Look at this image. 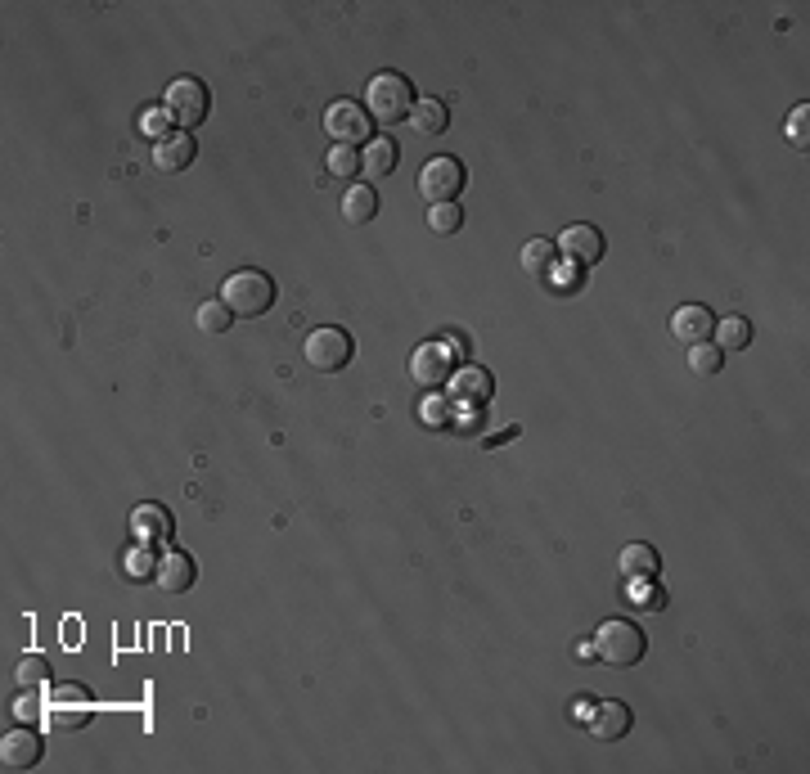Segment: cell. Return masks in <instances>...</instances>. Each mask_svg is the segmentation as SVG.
<instances>
[{
    "label": "cell",
    "instance_id": "e575fe53",
    "mask_svg": "<svg viewBox=\"0 0 810 774\" xmlns=\"http://www.w3.org/2000/svg\"><path fill=\"white\" fill-rule=\"evenodd\" d=\"M572 725H590V716H594V698H572Z\"/></svg>",
    "mask_w": 810,
    "mask_h": 774
},
{
    "label": "cell",
    "instance_id": "ffe728a7",
    "mask_svg": "<svg viewBox=\"0 0 810 774\" xmlns=\"http://www.w3.org/2000/svg\"><path fill=\"white\" fill-rule=\"evenodd\" d=\"M410 126L414 135H423V140H432V135H441L450 126V108L441 104V99H419L410 113Z\"/></svg>",
    "mask_w": 810,
    "mask_h": 774
},
{
    "label": "cell",
    "instance_id": "8992f818",
    "mask_svg": "<svg viewBox=\"0 0 810 774\" xmlns=\"http://www.w3.org/2000/svg\"><path fill=\"white\" fill-rule=\"evenodd\" d=\"M464 185H468V171H464V162L459 158H428L423 162V171H419V194L428 198L432 207L455 203V198L464 194Z\"/></svg>",
    "mask_w": 810,
    "mask_h": 774
},
{
    "label": "cell",
    "instance_id": "6da1fadb",
    "mask_svg": "<svg viewBox=\"0 0 810 774\" xmlns=\"http://www.w3.org/2000/svg\"><path fill=\"white\" fill-rule=\"evenodd\" d=\"M275 279L266 270H234L221 284V302L234 311V320H261L275 306Z\"/></svg>",
    "mask_w": 810,
    "mask_h": 774
},
{
    "label": "cell",
    "instance_id": "d6a6232c",
    "mask_svg": "<svg viewBox=\"0 0 810 774\" xmlns=\"http://www.w3.org/2000/svg\"><path fill=\"white\" fill-rule=\"evenodd\" d=\"M14 716L23 720V725H36V720L45 716V711H41V698H36V689H23V698L14 702Z\"/></svg>",
    "mask_w": 810,
    "mask_h": 774
},
{
    "label": "cell",
    "instance_id": "30bf717a",
    "mask_svg": "<svg viewBox=\"0 0 810 774\" xmlns=\"http://www.w3.org/2000/svg\"><path fill=\"white\" fill-rule=\"evenodd\" d=\"M41 756H45V743L32 725L9 729V734L0 738V765H5V770H36Z\"/></svg>",
    "mask_w": 810,
    "mask_h": 774
},
{
    "label": "cell",
    "instance_id": "ba28073f",
    "mask_svg": "<svg viewBox=\"0 0 810 774\" xmlns=\"http://www.w3.org/2000/svg\"><path fill=\"white\" fill-rule=\"evenodd\" d=\"M410 378L419 387H446L450 378H455V351L446 347V342H419L410 356Z\"/></svg>",
    "mask_w": 810,
    "mask_h": 774
},
{
    "label": "cell",
    "instance_id": "4fadbf2b",
    "mask_svg": "<svg viewBox=\"0 0 810 774\" xmlns=\"http://www.w3.org/2000/svg\"><path fill=\"white\" fill-rule=\"evenodd\" d=\"M198 153V140L189 131H171L167 140H153V167L158 171H189Z\"/></svg>",
    "mask_w": 810,
    "mask_h": 774
},
{
    "label": "cell",
    "instance_id": "4316f807",
    "mask_svg": "<svg viewBox=\"0 0 810 774\" xmlns=\"http://www.w3.org/2000/svg\"><path fill=\"white\" fill-rule=\"evenodd\" d=\"M428 230H437V234H459V230H464V207H459V203H437V207H428Z\"/></svg>",
    "mask_w": 810,
    "mask_h": 774
},
{
    "label": "cell",
    "instance_id": "cb8c5ba5",
    "mask_svg": "<svg viewBox=\"0 0 810 774\" xmlns=\"http://www.w3.org/2000/svg\"><path fill=\"white\" fill-rule=\"evenodd\" d=\"M122 572H126V581H153V576H158V558H153V545L135 540V545L122 554Z\"/></svg>",
    "mask_w": 810,
    "mask_h": 774
},
{
    "label": "cell",
    "instance_id": "836d02e7",
    "mask_svg": "<svg viewBox=\"0 0 810 774\" xmlns=\"http://www.w3.org/2000/svg\"><path fill=\"white\" fill-rule=\"evenodd\" d=\"M167 122H171V113H167V108H162V113H144L140 117V126H144V131H149V135H158V140H167Z\"/></svg>",
    "mask_w": 810,
    "mask_h": 774
},
{
    "label": "cell",
    "instance_id": "ac0fdd59",
    "mask_svg": "<svg viewBox=\"0 0 810 774\" xmlns=\"http://www.w3.org/2000/svg\"><path fill=\"white\" fill-rule=\"evenodd\" d=\"M522 270H527L531 279H540V284H549V275L558 270V248L549 239H527V248H522Z\"/></svg>",
    "mask_w": 810,
    "mask_h": 774
},
{
    "label": "cell",
    "instance_id": "52a82bcc",
    "mask_svg": "<svg viewBox=\"0 0 810 774\" xmlns=\"http://www.w3.org/2000/svg\"><path fill=\"white\" fill-rule=\"evenodd\" d=\"M324 131L333 135V144H347V149L374 140L369 113H365V104H356V99H333L329 113H324Z\"/></svg>",
    "mask_w": 810,
    "mask_h": 774
},
{
    "label": "cell",
    "instance_id": "5bb4252c",
    "mask_svg": "<svg viewBox=\"0 0 810 774\" xmlns=\"http://www.w3.org/2000/svg\"><path fill=\"white\" fill-rule=\"evenodd\" d=\"M711 329H716V315H711L707 306H698V302L680 306V311L671 315V333L684 342V347H698V342H707Z\"/></svg>",
    "mask_w": 810,
    "mask_h": 774
},
{
    "label": "cell",
    "instance_id": "9a60e30c",
    "mask_svg": "<svg viewBox=\"0 0 810 774\" xmlns=\"http://www.w3.org/2000/svg\"><path fill=\"white\" fill-rule=\"evenodd\" d=\"M617 567H621V576L635 581V585L639 581H657V572H662V554H657L653 545H644V540H635V545L621 549Z\"/></svg>",
    "mask_w": 810,
    "mask_h": 774
},
{
    "label": "cell",
    "instance_id": "9c48e42d",
    "mask_svg": "<svg viewBox=\"0 0 810 774\" xmlns=\"http://www.w3.org/2000/svg\"><path fill=\"white\" fill-rule=\"evenodd\" d=\"M554 248L563 252L567 261H572L576 270H585V266H594V261H603V252H608V239H603V230L599 225H585V221H576V225H567L563 234L554 239Z\"/></svg>",
    "mask_w": 810,
    "mask_h": 774
},
{
    "label": "cell",
    "instance_id": "7c38bea8",
    "mask_svg": "<svg viewBox=\"0 0 810 774\" xmlns=\"http://www.w3.org/2000/svg\"><path fill=\"white\" fill-rule=\"evenodd\" d=\"M153 581H158L167 594H185L189 585L198 581V563L185 554V549H167V554L158 558V576H153Z\"/></svg>",
    "mask_w": 810,
    "mask_h": 774
},
{
    "label": "cell",
    "instance_id": "277c9868",
    "mask_svg": "<svg viewBox=\"0 0 810 774\" xmlns=\"http://www.w3.org/2000/svg\"><path fill=\"white\" fill-rule=\"evenodd\" d=\"M594 653H599L608 666H635V662H644L648 639L635 621L612 617V621H603L599 635H594Z\"/></svg>",
    "mask_w": 810,
    "mask_h": 774
},
{
    "label": "cell",
    "instance_id": "3957f363",
    "mask_svg": "<svg viewBox=\"0 0 810 774\" xmlns=\"http://www.w3.org/2000/svg\"><path fill=\"white\" fill-rule=\"evenodd\" d=\"M162 108L171 113V122H176L180 131L194 135L198 126L207 122V113H212V90H207L198 77H176L167 86V95H162Z\"/></svg>",
    "mask_w": 810,
    "mask_h": 774
},
{
    "label": "cell",
    "instance_id": "d4e9b609",
    "mask_svg": "<svg viewBox=\"0 0 810 774\" xmlns=\"http://www.w3.org/2000/svg\"><path fill=\"white\" fill-rule=\"evenodd\" d=\"M50 662H45L41 653H27V657H18V684L23 689H45L50 684Z\"/></svg>",
    "mask_w": 810,
    "mask_h": 774
},
{
    "label": "cell",
    "instance_id": "603a6c76",
    "mask_svg": "<svg viewBox=\"0 0 810 774\" xmlns=\"http://www.w3.org/2000/svg\"><path fill=\"white\" fill-rule=\"evenodd\" d=\"M45 720H50V729L72 734V729H86L90 720H95V711H90V702H54V707L45 711Z\"/></svg>",
    "mask_w": 810,
    "mask_h": 774
},
{
    "label": "cell",
    "instance_id": "8d00e7d4",
    "mask_svg": "<svg viewBox=\"0 0 810 774\" xmlns=\"http://www.w3.org/2000/svg\"><path fill=\"white\" fill-rule=\"evenodd\" d=\"M572 653H576V657H581V662H590V657H599V653H594V639H581V644H576V648H572Z\"/></svg>",
    "mask_w": 810,
    "mask_h": 774
},
{
    "label": "cell",
    "instance_id": "d6986e66",
    "mask_svg": "<svg viewBox=\"0 0 810 774\" xmlns=\"http://www.w3.org/2000/svg\"><path fill=\"white\" fill-rule=\"evenodd\" d=\"M455 392L464 396V401H473V405H482V401H491V392H495V378H491V369H482V365H464L455 378Z\"/></svg>",
    "mask_w": 810,
    "mask_h": 774
},
{
    "label": "cell",
    "instance_id": "1f68e13d",
    "mask_svg": "<svg viewBox=\"0 0 810 774\" xmlns=\"http://www.w3.org/2000/svg\"><path fill=\"white\" fill-rule=\"evenodd\" d=\"M45 698H50V707L54 702H90V693L81 689V684H45Z\"/></svg>",
    "mask_w": 810,
    "mask_h": 774
},
{
    "label": "cell",
    "instance_id": "8fae6325",
    "mask_svg": "<svg viewBox=\"0 0 810 774\" xmlns=\"http://www.w3.org/2000/svg\"><path fill=\"white\" fill-rule=\"evenodd\" d=\"M131 531H135V540L153 545V540H167L171 531H176V518H171V509H167V504H158V500L135 504V513H131Z\"/></svg>",
    "mask_w": 810,
    "mask_h": 774
},
{
    "label": "cell",
    "instance_id": "4dcf8cb0",
    "mask_svg": "<svg viewBox=\"0 0 810 774\" xmlns=\"http://www.w3.org/2000/svg\"><path fill=\"white\" fill-rule=\"evenodd\" d=\"M635 608H644V612H662V608H666V590H662L657 581H639Z\"/></svg>",
    "mask_w": 810,
    "mask_h": 774
},
{
    "label": "cell",
    "instance_id": "2e32d148",
    "mask_svg": "<svg viewBox=\"0 0 810 774\" xmlns=\"http://www.w3.org/2000/svg\"><path fill=\"white\" fill-rule=\"evenodd\" d=\"M630 707L626 702H594V716H590V734L599 738V743H617V738H626L630 729Z\"/></svg>",
    "mask_w": 810,
    "mask_h": 774
},
{
    "label": "cell",
    "instance_id": "7a4b0ae2",
    "mask_svg": "<svg viewBox=\"0 0 810 774\" xmlns=\"http://www.w3.org/2000/svg\"><path fill=\"white\" fill-rule=\"evenodd\" d=\"M365 113L374 117V122H383V126H396V122H405V117L414 113V86H410V77L405 72H374L369 77V86H365Z\"/></svg>",
    "mask_w": 810,
    "mask_h": 774
},
{
    "label": "cell",
    "instance_id": "5b68a950",
    "mask_svg": "<svg viewBox=\"0 0 810 774\" xmlns=\"http://www.w3.org/2000/svg\"><path fill=\"white\" fill-rule=\"evenodd\" d=\"M302 356H306V365L320 369V374H338V369L351 365V356H356V342H351V333L338 329V324H320V329L306 333Z\"/></svg>",
    "mask_w": 810,
    "mask_h": 774
},
{
    "label": "cell",
    "instance_id": "83f0119b",
    "mask_svg": "<svg viewBox=\"0 0 810 774\" xmlns=\"http://www.w3.org/2000/svg\"><path fill=\"white\" fill-rule=\"evenodd\" d=\"M720 365H725V351H720V347H711V342L689 347V369H693V374L711 378V374H720Z\"/></svg>",
    "mask_w": 810,
    "mask_h": 774
},
{
    "label": "cell",
    "instance_id": "7402d4cb",
    "mask_svg": "<svg viewBox=\"0 0 810 774\" xmlns=\"http://www.w3.org/2000/svg\"><path fill=\"white\" fill-rule=\"evenodd\" d=\"M716 347L720 351H747L752 347V320L747 315H725V320H716Z\"/></svg>",
    "mask_w": 810,
    "mask_h": 774
},
{
    "label": "cell",
    "instance_id": "e0dca14e",
    "mask_svg": "<svg viewBox=\"0 0 810 774\" xmlns=\"http://www.w3.org/2000/svg\"><path fill=\"white\" fill-rule=\"evenodd\" d=\"M396 158H401V144L392 140V135H374L369 140V149L360 153V171H365L369 180H383L396 171Z\"/></svg>",
    "mask_w": 810,
    "mask_h": 774
},
{
    "label": "cell",
    "instance_id": "f1b7e54d",
    "mask_svg": "<svg viewBox=\"0 0 810 774\" xmlns=\"http://www.w3.org/2000/svg\"><path fill=\"white\" fill-rule=\"evenodd\" d=\"M329 171L333 176H342V180H351V176H360V153L356 149H347V144H333L329 149Z\"/></svg>",
    "mask_w": 810,
    "mask_h": 774
},
{
    "label": "cell",
    "instance_id": "484cf974",
    "mask_svg": "<svg viewBox=\"0 0 810 774\" xmlns=\"http://www.w3.org/2000/svg\"><path fill=\"white\" fill-rule=\"evenodd\" d=\"M230 324H234V311L221 302V297H212V302L198 306V329L203 333H225Z\"/></svg>",
    "mask_w": 810,
    "mask_h": 774
},
{
    "label": "cell",
    "instance_id": "f546056e",
    "mask_svg": "<svg viewBox=\"0 0 810 774\" xmlns=\"http://www.w3.org/2000/svg\"><path fill=\"white\" fill-rule=\"evenodd\" d=\"M788 144H797L801 153L810 149V104H797L788 113Z\"/></svg>",
    "mask_w": 810,
    "mask_h": 774
},
{
    "label": "cell",
    "instance_id": "d590c367",
    "mask_svg": "<svg viewBox=\"0 0 810 774\" xmlns=\"http://www.w3.org/2000/svg\"><path fill=\"white\" fill-rule=\"evenodd\" d=\"M518 432H522V428H518V423H509V428H500V432H491V437H486V441H482V446H500V441H509V437H518Z\"/></svg>",
    "mask_w": 810,
    "mask_h": 774
},
{
    "label": "cell",
    "instance_id": "44dd1931",
    "mask_svg": "<svg viewBox=\"0 0 810 774\" xmlns=\"http://www.w3.org/2000/svg\"><path fill=\"white\" fill-rule=\"evenodd\" d=\"M342 216H347L351 225H369L378 216V194H374V185H351L347 194H342Z\"/></svg>",
    "mask_w": 810,
    "mask_h": 774
}]
</instances>
